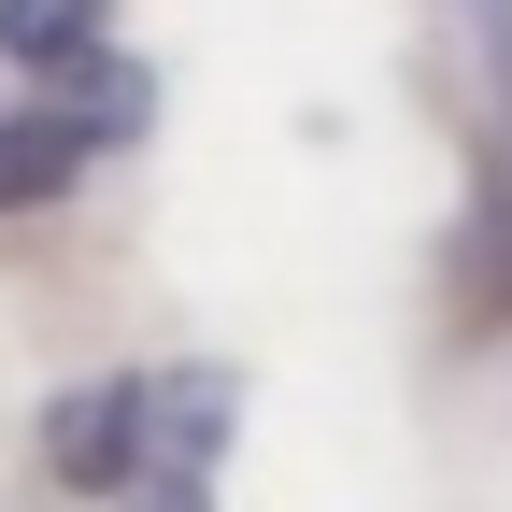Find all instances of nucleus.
<instances>
[{
	"instance_id": "nucleus-1",
	"label": "nucleus",
	"mask_w": 512,
	"mask_h": 512,
	"mask_svg": "<svg viewBox=\"0 0 512 512\" xmlns=\"http://www.w3.org/2000/svg\"><path fill=\"white\" fill-rule=\"evenodd\" d=\"M143 114H157V86L128 72V57L100 72V100H72V114H0V214L57 200V185H72V171L114 143V128H143Z\"/></svg>"
},
{
	"instance_id": "nucleus-2",
	"label": "nucleus",
	"mask_w": 512,
	"mask_h": 512,
	"mask_svg": "<svg viewBox=\"0 0 512 512\" xmlns=\"http://www.w3.org/2000/svg\"><path fill=\"white\" fill-rule=\"evenodd\" d=\"M0 57L15 72H100V0H0Z\"/></svg>"
},
{
	"instance_id": "nucleus-3",
	"label": "nucleus",
	"mask_w": 512,
	"mask_h": 512,
	"mask_svg": "<svg viewBox=\"0 0 512 512\" xmlns=\"http://www.w3.org/2000/svg\"><path fill=\"white\" fill-rule=\"evenodd\" d=\"M128 512H214V484L200 470H157V484H128Z\"/></svg>"
}]
</instances>
